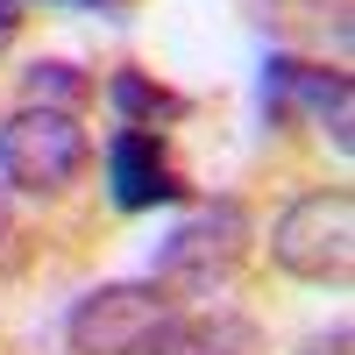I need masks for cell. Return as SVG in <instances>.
I'll list each match as a JSON object with an SVG mask.
<instances>
[{
  "instance_id": "cell-2",
  "label": "cell",
  "mask_w": 355,
  "mask_h": 355,
  "mask_svg": "<svg viewBox=\"0 0 355 355\" xmlns=\"http://www.w3.org/2000/svg\"><path fill=\"white\" fill-rule=\"evenodd\" d=\"M270 263L299 284L348 291V277H355V199H348V185H320V192L291 199L270 220Z\"/></svg>"
},
{
  "instance_id": "cell-13",
  "label": "cell",
  "mask_w": 355,
  "mask_h": 355,
  "mask_svg": "<svg viewBox=\"0 0 355 355\" xmlns=\"http://www.w3.org/2000/svg\"><path fill=\"white\" fill-rule=\"evenodd\" d=\"M71 8H100V15H114V8H135V0H71Z\"/></svg>"
},
{
  "instance_id": "cell-6",
  "label": "cell",
  "mask_w": 355,
  "mask_h": 355,
  "mask_svg": "<svg viewBox=\"0 0 355 355\" xmlns=\"http://www.w3.org/2000/svg\"><path fill=\"white\" fill-rule=\"evenodd\" d=\"M107 199L121 214H157V206L185 199V178H178L157 128H114L107 135Z\"/></svg>"
},
{
  "instance_id": "cell-9",
  "label": "cell",
  "mask_w": 355,
  "mask_h": 355,
  "mask_svg": "<svg viewBox=\"0 0 355 355\" xmlns=\"http://www.w3.org/2000/svg\"><path fill=\"white\" fill-rule=\"evenodd\" d=\"M93 71L71 64V57H36L21 71V107H57V114H85L93 107Z\"/></svg>"
},
{
  "instance_id": "cell-5",
  "label": "cell",
  "mask_w": 355,
  "mask_h": 355,
  "mask_svg": "<svg viewBox=\"0 0 355 355\" xmlns=\"http://www.w3.org/2000/svg\"><path fill=\"white\" fill-rule=\"evenodd\" d=\"M263 121L270 128H313L327 135L334 150H355V85L348 64H313V57L270 50L263 64Z\"/></svg>"
},
{
  "instance_id": "cell-1",
  "label": "cell",
  "mask_w": 355,
  "mask_h": 355,
  "mask_svg": "<svg viewBox=\"0 0 355 355\" xmlns=\"http://www.w3.org/2000/svg\"><path fill=\"white\" fill-rule=\"evenodd\" d=\"M249 242H256L249 206L242 199H206L157 242V284L171 299H206V291H220L249 263Z\"/></svg>"
},
{
  "instance_id": "cell-4",
  "label": "cell",
  "mask_w": 355,
  "mask_h": 355,
  "mask_svg": "<svg viewBox=\"0 0 355 355\" xmlns=\"http://www.w3.org/2000/svg\"><path fill=\"white\" fill-rule=\"evenodd\" d=\"M185 313L157 277H121V284H93L85 299L64 313V341L71 355H157L164 327Z\"/></svg>"
},
{
  "instance_id": "cell-3",
  "label": "cell",
  "mask_w": 355,
  "mask_h": 355,
  "mask_svg": "<svg viewBox=\"0 0 355 355\" xmlns=\"http://www.w3.org/2000/svg\"><path fill=\"white\" fill-rule=\"evenodd\" d=\"M85 164H93V135L78 114L57 107H15L0 121V185L28 192V199H64Z\"/></svg>"
},
{
  "instance_id": "cell-10",
  "label": "cell",
  "mask_w": 355,
  "mask_h": 355,
  "mask_svg": "<svg viewBox=\"0 0 355 355\" xmlns=\"http://www.w3.org/2000/svg\"><path fill=\"white\" fill-rule=\"evenodd\" d=\"M348 348H355V327H348V320H334L327 334H313V341H306V355H348Z\"/></svg>"
},
{
  "instance_id": "cell-11",
  "label": "cell",
  "mask_w": 355,
  "mask_h": 355,
  "mask_svg": "<svg viewBox=\"0 0 355 355\" xmlns=\"http://www.w3.org/2000/svg\"><path fill=\"white\" fill-rule=\"evenodd\" d=\"M15 28H21V0H0V50L15 43Z\"/></svg>"
},
{
  "instance_id": "cell-7",
  "label": "cell",
  "mask_w": 355,
  "mask_h": 355,
  "mask_svg": "<svg viewBox=\"0 0 355 355\" xmlns=\"http://www.w3.org/2000/svg\"><path fill=\"white\" fill-rule=\"evenodd\" d=\"M107 107H114V121L121 128H171V121H192V100L185 93H171L164 78H150V71H135V64H121L107 78Z\"/></svg>"
},
{
  "instance_id": "cell-12",
  "label": "cell",
  "mask_w": 355,
  "mask_h": 355,
  "mask_svg": "<svg viewBox=\"0 0 355 355\" xmlns=\"http://www.w3.org/2000/svg\"><path fill=\"white\" fill-rule=\"evenodd\" d=\"M8 234H15V206H8V185H0V249H8Z\"/></svg>"
},
{
  "instance_id": "cell-8",
  "label": "cell",
  "mask_w": 355,
  "mask_h": 355,
  "mask_svg": "<svg viewBox=\"0 0 355 355\" xmlns=\"http://www.w3.org/2000/svg\"><path fill=\"white\" fill-rule=\"evenodd\" d=\"M157 355H256V327L234 313H178Z\"/></svg>"
}]
</instances>
